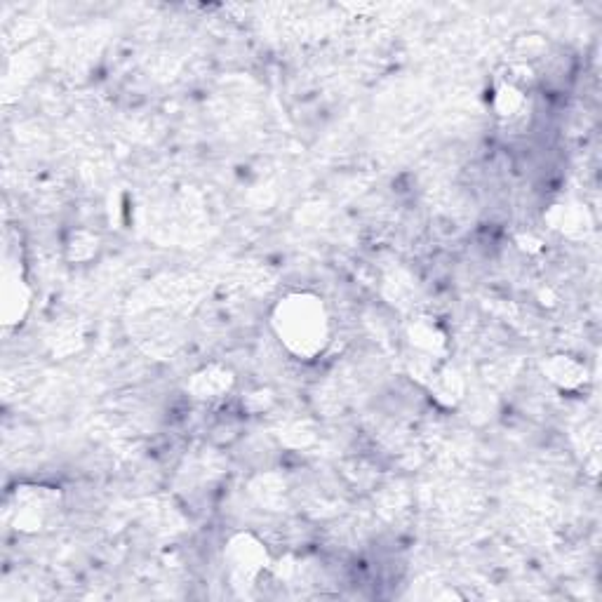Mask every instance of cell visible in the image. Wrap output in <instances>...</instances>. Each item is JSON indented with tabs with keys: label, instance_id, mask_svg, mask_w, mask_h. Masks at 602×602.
I'll return each instance as SVG.
<instances>
[{
	"label": "cell",
	"instance_id": "obj_1",
	"mask_svg": "<svg viewBox=\"0 0 602 602\" xmlns=\"http://www.w3.org/2000/svg\"><path fill=\"white\" fill-rule=\"evenodd\" d=\"M271 330L280 346L299 360L323 356L332 341V316L323 297L290 292L273 306Z\"/></svg>",
	"mask_w": 602,
	"mask_h": 602
},
{
	"label": "cell",
	"instance_id": "obj_2",
	"mask_svg": "<svg viewBox=\"0 0 602 602\" xmlns=\"http://www.w3.org/2000/svg\"><path fill=\"white\" fill-rule=\"evenodd\" d=\"M224 558L233 577L240 581L259 579L266 567L271 565V555L266 551V544L252 532L233 534L229 544H226Z\"/></svg>",
	"mask_w": 602,
	"mask_h": 602
},
{
	"label": "cell",
	"instance_id": "obj_3",
	"mask_svg": "<svg viewBox=\"0 0 602 602\" xmlns=\"http://www.w3.org/2000/svg\"><path fill=\"white\" fill-rule=\"evenodd\" d=\"M527 99H530V90L525 88L523 80L513 76L511 69H508V76L497 78L492 106L501 120H515L523 116L527 109Z\"/></svg>",
	"mask_w": 602,
	"mask_h": 602
},
{
	"label": "cell",
	"instance_id": "obj_4",
	"mask_svg": "<svg viewBox=\"0 0 602 602\" xmlns=\"http://www.w3.org/2000/svg\"><path fill=\"white\" fill-rule=\"evenodd\" d=\"M31 309V287L22 273H8L3 285V323L19 325L24 323L26 313Z\"/></svg>",
	"mask_w": 602,
	"mask_h": 602
},
{
	"label": "cell",
	"instance_id": "obj_5",
	"mask_svg": "<svg viewBox=\"0 0 602 602\" xmlns=\"http://www.w3.org/2000/svg\"><path fill=\"white\" fill-rule=\"evenodd\" d=\"M544 374L551 384L563 391H577L586 381V367L570 353H553L546 358Z\"/></svg>",
	"mask_w": 602,
	"mask_h": 602
},
{
	"label": "cell",
	"instance_id": "obj_6",
	"mask_svg": "<svg viewBox=\"0 0 602 602\" xmlns=\"http://www.w3.org/2000/svg\"><path fill=\"white\" fill-rule=\"evenodd\" d=\"M233 386V374L226 367H203V370L193 374L191 379V393L198 400H219L231 391Z\"/></svg>",
	"mask_w": 602,
	"mask_h": 602
},
{
	"label": "cell",
	"instance_id": "obj_7",
	"mask_svg": "<svg viewBox=\"0 0 602 602\" xmlns=\"http://www.w3.org/2000/svg\"><path fill=\"white\" fill-rule=\"evenodd\" d=\"M410 341L428 358H440L447 351V334L431 318H419L410 327Z\"/></svg>",
	"mask_w": 602,
	"mask_h": 602
}]
</instances>
